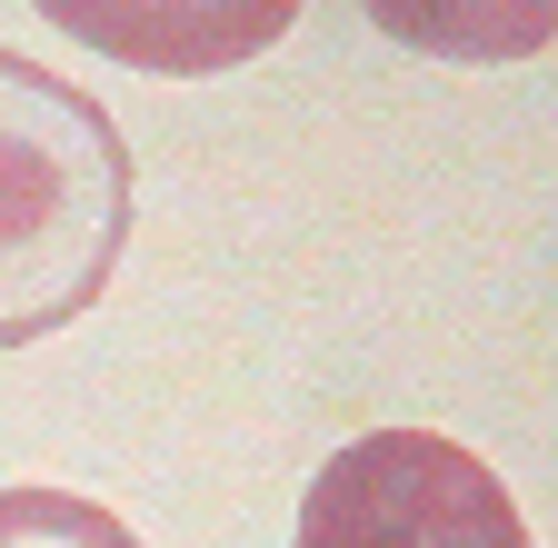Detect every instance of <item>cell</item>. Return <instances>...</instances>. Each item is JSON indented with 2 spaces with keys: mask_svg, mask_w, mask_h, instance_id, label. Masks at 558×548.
Here are the masks:
<instances>
[{
  "mask_svg": "<svg viewBox=\"0 0 558 548\" xmlns=\"http://www.w3.org/2000/svg\"><path fill=\"white\" fill-rule=\"evenodd\" d=\"M130 249V141L120 120L0 50V350L70 329Z\"/></svg>",
  "mask_w": 558,
  "mask_h": 548,
  "instance_id": "obj_1",
  "label": "cell"
},
{
  "mask_svg": "<svg viewBox=\"0 0 558 548\" xmlns=\"http://www.w3.org/2000/svg\"><path fill=\"white\" fill-rule=\"evenodd\" d=\"M290 548H529V519L478 449L439 429H369L310 478Z\"/></svg>",
  "mask_w": 558,
  "mask_h": 548,
  "instance_id": "obj_2",
  "label": "cell"
},
{
  "mask_svg": "<svg viewBox=\"0 0 558 548\" xmlns=\"http://www.w3.org/2000/svg\"><path fill=\"white\" fill-rule=\"evenodd\" d=\"M50 31L81 50L120 60V71H160V81H209L240 60L279 50L310 0H31Z\"/></svg>",
  "mask_w": 558,
  "mask_h": 548,
  "instance_id": "obj_3",
  "label": "cell"
},
{
  "mask_svg": "<svg viewBox=\"0 0 558 548\" xmlns=\"http://www.w3.org/2000/svg\"><path fill=\"white\" fill-rule=\"evenodd\" d=\"M369 31L418 50V60H459V71H499V60H538L558 40V0H360Z\"/></svg>",
  "mask_w": 558,
  "mask_h": 548,
  "instance_id": "obj_4",
  "label": "cell"
},
{
  "mask_svg": "<svg viewBox=\"0 0 558 548\" xmlns=\"http://www.w3.org/2000/svg\"><path fill=\"white\" fill-rule=\"evenodd\" d=\"M0 548H140L120 509L81 489H0Z\"/></svg>",
  "mask_w": 558,
  "mask_h": 548,
  "instance_id": "obj_5",
  "label": "cell"
}]
</instances>
